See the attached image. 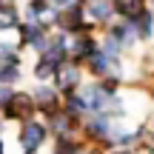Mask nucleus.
<instances>
[{
	"label": "nucleus",
	"mask_w": 154,
	"mask_h": 154,
	"mask_svg": "<svg viewBox=\"0 0 154 154\" xmlns=\"http://www.w3.org/2000/svg\"><path fill=\"white\" fill-rule=\"evenodd\" d=\"M57 23H60V29H66V32H80L83 29V9L80 6H72V9L60 11Z\"/></svg>",
	"instance_id": "4"
},
{
	"label": "nucleus",
	"mask_w": 154,
	"mask_h": 154,
	"mask_svg": "<svg viewBox=\"0 0 154 154\" xmlns=\"http://www.w3.org/2000/svg\"><path fill=\"white\" fill-rule=\"evenodd\" d=\"M11 97H14V91H11L9 86H0V106H9Z\"/></svg>",
	"instance_id": "11"
},
{
	"label": "nucleus",
	"mask_w": 154,
	"mask_h": 154,
	"mask_svg": "<svg viewBox=\"0 0 154 154\" xmlns=\"http://www.w3.org/2000/svg\"><path fill=\"white\" fill-rule=\"evenodd\" d=\"M14 26H17V11H14V6L0 3V32H3V29H14Z\"/></svg>",
	"instance_id": "8"
},
{
	"label": "nucleus",
	"mask_w": 154,
	"mask_h": 154,
	"mask_svg": "<svg viewBox=\"0 0 154 154\" xmlns=\"http://www.w3.org/2000/svg\"><path fill=\"white\" fill-rule=\"evenodd\" d=\"M86 14H91L94 20H109V17L114 14V3H111V0H88Z\"/></svg>",
	"instance_id": "5"
},
{
	"label": "nucleus",
	"mask_w": 154,
	"mask_h": 154,
	"mask_svg": "<svg viewBox=\"0 0 154 154\" xmlns=\"http://www.w3.org/2000/svg\"><path fill=\"white\" fill-rule=\"evenodd\" d=\"M57 80H60V88L66 94H74L77 83H80V69L74 63H63V66H57Z\"/></svg>",
	"instance_id": "3"
},
{
	"label": "nucleus",
	"mask_w": 154,
	"mask_h": 154,
	"mask_svg": "<svg viewBox=\"0 0 154 154\" xmlns=\"http://www.w3.org/2000/svg\"><path fill=\"white\" fill-rule=\"evenodd\" d=\"M0 154H3V146H0Z\"/></svg>",
	"instance_id": "13"
},
{
	"label": "nucleus",
	"mask_w": 154,
	"mask_h": 154,
	"mask_svg": "<svg viewBox=\"0 0 154 154\" xmlns=\"http://www.w3.org/2000/svg\"><path fill=\"white\" fill-rule=\"evenodd\" d=\"M14 80H20L17 63H0V83H14Z\"/></svg>",
	"instance_id": "10"
},
{
	"label": "nucleus",
	"mask_w": 154,
	"mask_h": 154,
	"mask_svg": "<svg viewBox=\"0 0 154 154\" xmlns=\"http://www.w3.org/2000/svg\"><path fill=\"white\" fill-rule=\"evenodd\" d=\"M34 74H37L40 77V80H49V77H54L57 74V63L54 60H51V57H40V63H37V66H34Z\"/></svg>",
	"instance_id": "7"
},
{
	"label": "nucleus",
	"mask_w": 154,
	"mask_h": 154,
	"mask_svg": "<svg viewBox=\"0 0 154 154\" xmlns=\"http://www.w3.org/2000/svg\"><path fill=\"white\" fill-rule=\"evenodd\" d=\"M6 114L9 117H23V120H29V117L34 114V103L29 94H14V97L9 100V106H6Z\"/></svg>",
	"instance_id": "2"
},
{
	"label": "nucleus",
	"mask_w": 154,
	"mask_h": 154,
	"mask_svg": "<svg viewBox=\"0 0 154 154\" xmlns=\"http://www.w3.org/2000/svg\"><path fill=\"white\" fill-rule=\"evenodd\" d=\"M72 51H74V60H83V57L97 54V43H94L91 37H80V40L72 46Z\"/></svg>",
	"instance_id": "6"
},
{
	"label": "nucleus",
	"mask_w": 154,
	"mask_h": 154,
	"mask_svg": "<svg viewBox=\"0 0 154 154\" xmlns=\"http://www.w3.org/2000/svg\"><path fill=\"white\" fill-rule=\"evenodd\" d=\"M37 103L43 106L49 114H51V111H57V106H54V91H51V88H46V86L37 88Z\"/></svg>",
	"instance_id": "9"
},
{
	"label": "nucleus",
	"mask_w": 154,
	"mask_h": 154,
	"mask_svg": "<svg viewBox=\"0 0 154 154\" xmlns=\"http://www.w3.org/2000/svg\"><path fill=\"white\" fill-rule=\"evenodd\" d=\"M17 140H20L23 149L32 154L37 146H43V140H46V128L40 126V123H32V120H29L26 126H23V131H20V137H17Z\"/></svg>",
	"instance_id": "1"
},
{
	"label": "nucleus",
	"mask_w": 154,
	"mask_h": 154,
	"mask_svg": "<svg viewBox=\"0 0 154 154\" xmlns=\"http://www.w3.org/2000/svg\"><path fill=\"white\" fill-rule=\"evenodd\" d=\"M51 6H54V9H60V11H66V9H72L74 6V0H49Z\"/></svg>",
	"instance_id": "12"
}]
</instances>
